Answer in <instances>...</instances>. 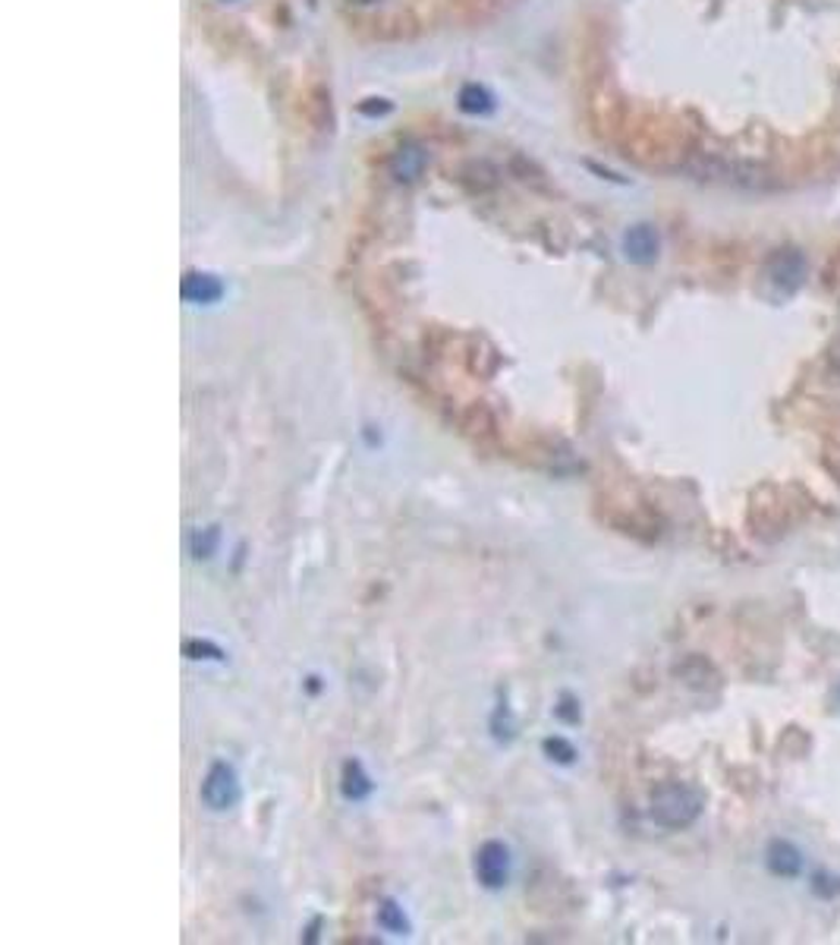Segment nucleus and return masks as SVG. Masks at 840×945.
<instances>
[{"instance_id": "obj_1", "label": "nucleus", "mask_w": 840, "mask_h": 945, "mask_svg": "<svg viewBox=\"0 0 840 945\" xmlns=\"http://www.w3.org/2000/svg\"><path fill=\"white\" fill-rule=\"evenodd\" d=\"M702 814V794L696 788L671 782L652 791V819L664 829H686Z\"/></svg>"}, {"instance_id": "obj_2", "label": "nucleus", "mask_w": 840, "mask_h": 945, "mask_svg": "<svg viewBox=\"0 0 840 945\" xmlns=\"http://www.w3.org/2000/svg\"><path fill=\"white\" fill-rule=\"evenodd\" d=\"M705 177L712 180H724L730 187H743V189H772L775 187V177L768 174V167L755 164V161H734V158H712V161H702V171Z\"/></svg>"}, {"instance_id": "obj_3", "label": "nucleus", "mask_w": 840, "mask_h": 945, "mask_svg": "<svg viewBox=\"0 0 840 945\" xmlns=\"http://www.w3.org/2000/svg\"><path fill=\"white\" fill-rule=\"evenodd\" d=\"M765 281L778 290L780 297L797 293L806 281V255L793 247H780L765 259Z\"/></svg>"}, {"instance_id": "obj_4", "label": "nucleus", "mask_w": 840, "mask_h": 945, "mask_svg": "<svg viewBox=\"0 0 840 945\" xmlns=\"http://www.w3.org/2000/svg\"><path fill=\"white\" fill-rule=\"evenodd\" d=\"M202 801H205L212 810H218V814L230 810V807H237V801H240V779H237L233 766H227V763H215V766L208 769V776H205V782H202Z\"/></svg>"}, {"instance_id": "obj_5", "label": "nucleus", "mask_w": 840, "mask_h": 945, "mask_svg": "<svg viewBox=\"0 0 840 945\" xmlns=\"http://www.w3.org/2000/svg\"><path fill=\"white\" fill-rule=\"evenodd\" d=\"M475 880L485 889H504L510 880V850L500 842H485L475 850Z\"/></svg>"}, {"instance_id": "obj_6", "label": "nucleus", "mask_w": 840, "mask_h": 945, "mask_svg": "<svg viewBox=\"0 0 840 945\" xmlns=\"http://www.w3.org/2000/svg\"><path fill=\"white\" fill-rule=\"evenodd\" d=\"M658 250H661V240H658V230L649 227V224H636V227H629L626 237H623V252H626V259L636 262V265H649V262H654V259H658Z\"/></svg>"}, {"instance_id": "obj_7", "label": "nucleus", "mask_w": 840, "mask_h": 945, "mask_svg": "<svg viewBox=\"0 0 840 945\" xmlns=\"http://www.w3.org/2000/svg\"><path fill=\"white\" fill-rule=\"evenodd\" d=\"M341 791L346 801H366L372 794V779L366 776L359 759H346L341 772Z\"/></svg>"}, {"instance_id": "obj_8", "label": "nucleus", "mask_w": 840, "mask_h": 945, "mask_svg": "<svg viewBox=\"0 0 840 945\" xmlns=\"http://www.w3.org/2000/svg\"><path fill=\"white\" fill-rule=\"evenodd\" d=\"M768 867L778 877H797L803 870V857L790 842H772L768 845Z\"/></svg>"}, {"instance_id": "obj_9", "label": "nucleus", "mask_w": 840, "mask_h": 945, "mask_svg": "<svg viewBox=\"0 0 840 945\" xmlns=\"http://www.w3.org/2000/svg\"><path fill=\"white\" fill-rule=\"evenodd\" d=\"M220 293H224V287L212 275H195L192 272V275L183 278V300H189V303H215Z\"/></svg>"}, {"instance_id": "obj_10", "label": "nucleus", "mask_w": 840, "mask_h": 945, "mask_svg": "<svg viewBox=\"0 0 840 945\" xmlns=\"http://www.w3.org/2000/svg\"><path fill=\"white\" fill-rule=\"evenodd\" d=\"M391 167H394V177H400V180H416V177L422 174V167H425V155H422V149H416V146H400L397 155H394V161H391Z\"/></svg>"}, {"instance_id": "obj_11", "label": "nucleus", "mask_w": 840, "mask_h": 945, "mask_svg": "<svg viewBox=\"0 0 840 945\" xmlns=\"http://www.w3.org/2000/svg\"><path fill=\"white\" fill-rule=\"evenodd\" d=\"M378 923H381L387 933H397V936L409 933V923H406L404 908H400L397 902H384V905L378 908Z\"/></svg>"}, {"instance_id": "obj_12", "label": "nucleus", "mask_w": 840, "mask_h": 945, "mask_svg": "<svg viewBox=\"0 0 840 945\" xmlns=\"http://www.w3.org/2000/svg\"><path fill=\"white\" fill-rule=\"evenodd\" d=\"M545 754L551 756V759H558V763H573V759H576L573 744L563 741V738H548V741H545Z\"/></svg>"}, {"instance_id": "obj_13", "label": "nucleus", "mask_w": 840, "mask_h": 945, "mask_svg": "<svg viewBox=\"0 0 840 945\" xmlns=\"http://www.w3.org/2000/svg\"><path fill=\"white\" fill-rule=\"evenodd\" d=\"M215 542H218V527H208V530H205V539H202V533H195V542H192L195 558H208L212 549H215Z\"/></svg>"}, {"instance_id": "obj_14", "label": "nucleus", "mask_w": 840, "mask_h": 945, "mask_svg": "<svg viewBox=\"0 0 840 945\" xmlns=\"http://www.w3.org/2000/svg\"><path fill=\"white\" fill-rule=\"evenodd\" d=\"M192 653H202L199 659H224V653H220L218 646H212V643H192V640H189L187 656H192Z\"/></svg>"}, {"instance_id": "obj_15", "label": "nucleus", "mask_w": 840, "mask_h": 945, "mask_svg": "<svg viewBox=\"0 0 840 945\" xmlns=\"http://www.w3.org/2000/svg\"><path fill=\"white\" fill-rule=\"evenodd\" d=\"M831 366L838 369V376H840V338L835 341V344H831Z\"/></svg>"}, {"instance_id": "obj_16", "label": "nucleus", "mask_w": 840, "mask_h": 945, "mask_svg": "<svg viewBox=\"0 0 840 945\" xmlns=\"http://www.w3.org/2000/svg\"><path fill=\"white\" fill-rule=\"evenodd\" d=\"M353 3H374V0H353Z\"/></svg>"}]
</instances>
